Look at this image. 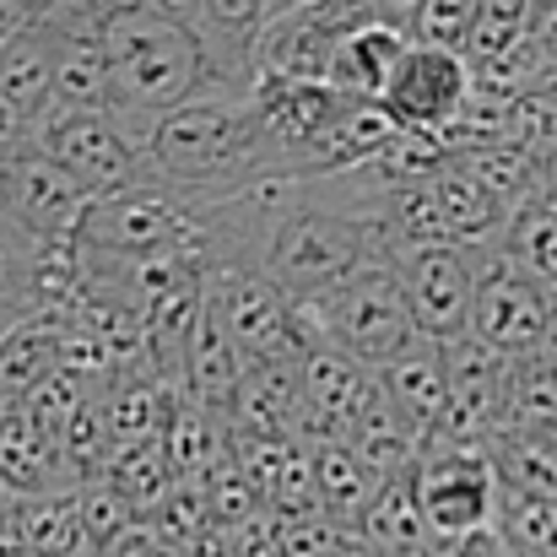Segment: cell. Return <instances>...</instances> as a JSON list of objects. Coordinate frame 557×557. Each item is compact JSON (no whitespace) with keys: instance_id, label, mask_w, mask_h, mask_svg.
I'll return each instance as SVG.
<instances>
[{"instance_id":"obj_23","label":"cell","mask_w":557,"mask_h":557,"mask_svg":"<svg viewBox=\"0 0 557 557\" xmlns=\"http://www.w3.org/2000/svg\"><path fill=\"white\" fill-rule=\"evenodd\" d=\"M54 44H60V27H49V22H27V27H16V33L0 44V92H5L16 109H27L33 120L49 109Z\"/></svg>"},{"instance_id":"obj_38","label":"cell","mask_w":557,"mask_h":557,"mask_svg":"<svg viewBox=\"0 0 557 557\" xmlns=\"http://www.w3.org/2000/svg\"><path fill=\"white\" fill-rule=\"evenodd\" d=\"M379 557H433V553H428V542H422V547H400V553H379Z\"/></svg>"},{"instance_id":"obj_17","label":"cell","mask_w":557,"mask_h":557,"mask_svg":"<svg viewBox=\"0 0 557 557\" xmlns=\"http://www.w3.org/2000/svg\"><path fill=\"white\" fill-rule=\"evenodd\" d=\"M244 358L238 347L222 336V325L206 314V304L195 298V314H189V331H185V347H180V395L206 406V411H227L238 379H244Z\"/></svg>"},{"instance_id":"obj_35","label":"cell","mask_w":557,"mask_h":557,"mask_svg":"<svg viewBox=\"0 0 557 557\" xmlns=\"http://www.w3.org/2000/svg\"><path fill=\"white\" fill-rule=\"evenodd\" d=\"M373 16H384V22H395V27H411V16H417V5L422 0H369Z\"/></svg>"},{"instance_id":"obj_31","label":"cell","mask_w":557,"mask_h":557,"mask_svg":"<svg viewBox=\"0 0 557 557\" xmlns=\"http://www.w3.org/2000/svg\"><path fill=\"white\" fill-rule=\"evenodd\" d=\"M428 553L433 557H515L493 520L476 525V531H460V536H449V542H428Z\"/></svg>"},{"instance_id":"obj_33","label":"cell","mask_w":557,"mask_h":557,"mask_svg":"<svg viewBox=\"0 0 557 557\" xmlns=\"http://www.w3.org/2000/svg\"><path fill=\"white\" fill-rule=\"evenodd\" d=\"M0 557H33L27 542H22V531H16V504L0 509Z\"/></svg>"},{"instance_id":"obj_3","label":"cell","mask_w":557,"mask_h":557,"mask_svg":"<svg viewBox=\"0 0 557 557\" xmlns=\"http://www.w3.org/2000/svg\"><path fill=\"white\" fill-rule=\"evenodd\" d=\"M200 304L222 325V336L238 347L244 363H293L320 342L304 304H293L255 260L211 265L200 276Z\"/></svg>"},{"instance_id":"obj_14","label":"cell","mask_w":557,"mask_h":557,"mask_svg":"<svg viewBox=\"0 0 557 557\" xmlns=\"http://www.w3.org/2000/svg\"><path fill=\"white\" fill-rule=\"evenodd\" d=\"M379 373V389L389 400V411L400 417V428L422 444L438 417H444V395H449V379H444V342L433 336H411L400 342L384 363H373Z\"/></svg>"},{"instance_id":"obj_34","label":"cell","mask_w":557,"mask_h":557,"mask_svg":"<svg viewBox=\"0 0 557 557\" xmlns=\"http://www.w3.org/2000/svg\"><path fill=\"white\" fill-rule=\"evenodd\" d=\"M27 16H33V0H0V44H5L16 27H27Z\"/></svg>"},{"instance_id":"obj_25","label":"cell","mask_w":557,"mask_h":557,"mask_svg":"<svg viewBox=\"0 0 557 557\" xmlns=\"http://www.w3.org/2000/svg\"><path fill=\"white\" fill-rule=\"evenodd\" d=\"M16 531L33 557H98L87 547L82 515H76V493L54 487V493H22L16 498Z\"/></svg>"},{"instance_id":"obj_5","label":"cell","mask_w":557,"mask_h":557,"mask_svg":"<svg viewBox=\"0 0 557 557\" xmlns=\"http://www.w3.org/2000/svg\"><path fill=\"white\" fill-rule=\"evenodd\" d=\"M498 471L487 444H428L411 460V493L422 515L428 542H449L460 531H476L498 509Z\"/></svg>"},{"instance_id":"obj_21","label":"cell","mask_w":557,"mask_h":557,"mask_svg":"<svg viewBox=\"0 0 557 557\" xmlns=\"http://www.w3.org/2000/svg\"><path fill=\"white\" fill-rule=\"evenodd\" d=\"M352 536L369 557L379 553H400V547H422V515H417V493H411V466L379 476L369 493V504L352 520Z\"/></svg>"},{"instance_id":"obj_22","label":"cell","mask_w":557,"mask_h":557,"mask_svg":"<svg viewBox=\"0 0 557 557\" xmlns=\"http://www.w3.org/2000/svg\"><path fill=\"white\" fill-rule=\"evenodd\" d=\"M304 449H309V487H314V509H325L331 520L352 525V520H358V509L369 504V493H373V482H379V476L363 466V455H358L342 433L314 438V444H304Z\"/></svg>"},{"instance_id":"obj_28","label":"cell","mask_w":557,"mask_h":557,"mask_svg":"<svg viewBox=\"0 0 557 557\" xmlns=\"http://www.w3.org/2000/svg\"><path fill=\"white\" fill-rule=\"evenodd\" d=\"M482 185L493 189L509 211L525 200V195H536L542 185V152H531V147H520V141H482V147H466V152H455Z\"/></svg>"},{"instance_id":"obj_36","label":"cell","mask_w":557,"mask_h":557,"mask_svg":"<svg viewBox=\"0 0 557 557\" xmlns=\"http://www.w3.org/2000/svg\"><path fill=\"white\" fill-rule=\"evenodd\" d=\"M547 369H557V304L547 309V325H542V336H536V347H531Z\"/></svg>"},{"instance_id":"obj_7","label":"cell","mask_w":557,"mask_h":557,"mask_svg":"<svg viewBox=\"0 0 557 557\" xmlns=\"http://www.w3.org/2000/svg\"><path fill=\"white\" fill-rule=\"evenodd\" d=\"M471 92H476V82H471V65H466L460 49L411 38L373 98H379V109H384L400 131H428V136H438V131L471 103Z\"/></svg>"},{"instance_id":"obj_4","label":"cell","mask_w":557,"mask_h":557,"mask_svg":"<svg viewBox=\"0 0 557 557\" xmlns=\"http://www.w3.org/2000/svg\"><path fill=\"white\" fill-rule=\"evenodd\" d=\"M309 325L320 342L352 352L358 363H384L400 342H411V314H406V298H400V282H395V265L389 260H369L363 271H352L347 282H336L331 293L309 298L304 304Z\"/></svg>"},{"instance_id":"obj_13","label":"cell","mask_w":557,"mask_h":557,"mask_svg":"<svg viewBox=\"0 0 557 557\" xmlns=\"http://www.w3.org/2000/svg\"><path fill=\"white\" fill-rule=\"evenodd\" d=\"M33 147L65 163L87 189L125 185L141 174V147L109 109H44L33 125Z\"/></svg>"},{"instance_id":"obj_30","label":"cell","mask_w":557,"mask_h":557,"mask_svg":"<svg viewBox=\"0 0 557 557\" xmlns=\"http://www.w3.org/2000/svg\"><path fill=\"white\" fill-rule=\"evenodd\" d=\"M471 22H476V0H422L406 33H411V38H422V44L460 49V44H466V33H471Z\"/></svg>"},{"instance_id":"obj_16","label":"cell","mask_w":557,"mask_h":557,"mask_svg":"<svg viewBox=\"0 0 557 557\" xmlns=\"http://www.w3.org/2000/svg\"><path fill=\"white\" fill-rule=\"evenodd\" d=\"M65 325H71L65 314H44V309H22L0 325V406H22L60 369Z\"/></svg>"},{"instance_id":"obj_29","label":"cell","mask_w":557,"mask_h":557,"mask_svg":"<svg viewBox=\"0 0 557 557\" xmlns=\"http://www.w3.org/2000/svg\"><path fill=\"white\" fill-rule=\"evenodd\" d=\"M509 422H553L557 428V369L536 352L509 358Z\"/></svg>"},{"instance_id":"obj_26","label":"cell","mask_w":557,"mask_h":557,"mask_svg":"<svg viewBox=\"0 0 557 557\" xmlns=\"http://www.w3.org/2000/svg\"><path fill=\"white\" fill-rule=\"evenodd\" d=\"M498 244H504V255H509L531 282H542L557 298V200L525 195V200L504 216Z\"/></svg>"},{"instance_id":"obj_40","label":"cell","mask_w":557,"mask_h":557,"mask_svg":"<svg viewBox=\"0 0 557 557\" xmlns=\"http://www.w3.org/2000/svg\"><path fill=\"white\" fill-rule=\"evenodd\" d=\"M282 5H304V0H271V11H282Z\"/></svg>"},{"instance_id":"obj_39","label":"cell","mask_w":557,"mask_h":557,"mask_svg":"<svg viewBox=\"0 0 557 557\" xmlns=\"http://www.w3.org/2000/svg\"><path fill=\"white\" fill-rule=\"evenodd\" d=\"M331 557H369L363 547H342V553H331Z\"/></svg>"},{"instance_id":"obj_12","label":"cell","mask_w":557,"mask_h":557,"mask_svg":"<svg viewBox=\"0 0 557 557\" xmlns=\"http://www.w3.org/2000/svg\"><path fill=\"white\" fill-rule=\"evenodd\" d=\"M352 103V92H336L331 82H304V76H255L249 82V109L271 141L276 169L304 174L309 158L320 152V141L331 136V125L342 120V109Z\"/></svg>"},{"instance_id":"obj_18","label":"cell","mask_w":557,"mask_h":557,"mask_svg":"<svg viewBox=\"0 0 557 557\" xmlns=\"http://www.w3.org/2000/svg\"><path fill=\"white\" fill-rule=\"evenodd\" d=\"M49 109H109V49H103V16L98 11L60 27Z\"/></svg>"},{"instance_id":"obj_15","label":"cell","mask_w":557,"mask_h":557,"mask_svg":"<svg viewBox=\"0 0 557 557\" xmlns=\"http://www.w3.org/2000/svg\"><path fill=\"white\" fill-rule=\"evenodd\" d=\"M271 16V0H195L189 27L211 60L216 92H249L255 82V38Z\"/></svg>"},{"instance_id":"obj_10","label":"cell","mask_w":557,"mask_h":557,"mask_svg":"<svg viewBox=\"0 0 557 557\" xmlns=\"http://www.w3.org/2000/svg\"><path fill=\"white\" fill-rule=\"evenodd\" d=\"M92 189L82 185L65 163H54L44 147H22L0 163V216L27 244H65L87 211Z\"/></svg>"},{"instance_id":"obj_19","label":"cell","mask_w":557,"mask_h":557,"mask_svg":"<svg viewBox=\"0 0 557 557\" xmlns=\"http://www.w3.org/2000/svg\"><path fill=\"white\" fill-rule=\"evenodd\" d=\"M428 195H433V211H438V222H444V238H449V244H487V238H498V233H504L509 206L482 185V180L455 158V152L428 174Z\"/></svg>"},{"instance_id":"obj_37","label":"cell","mask_w":557,"mask_h":557,"mask_svg":"<svg viewBox=\"0 0 557 557\" xmlns=\"http://www.w3.org/2000/svg\"><path fill=\"white\" fill-rule=\"evenodd\" d=\"M147 11H163V16H180V22H189V11H195V0H141Z\"/></svg>"},{"instance_id":"obj_11","label":"cell","mask_w":557,"mask_h":557,"mask_svg":"<svg viewBox=\"0 0 557 557\" xmlns=\"http://www.w3.org/2000/svg\"><path fill=\"white\" fill-rule=\"evenodd\" d=\"M369 16H373L369 0H304V5L271 11L260 38H255V76L325 82L331 49L342 44V33H352Z\"/></svg>"},{"instance_id":"obj_20","label":"cell","mask_w":557,"mask_h":557,"mask_svg":"<svg viewBox=\"0 0 557 557\" xmlns=\"http://www.w3.org/2000/svg\"><path fill=\"white\" fill-rule=\"evenodd\" d=\"M406 44H411L406 27H395V22H384V16H369V22H358L352 33H342V44L331 49L325 82H331L336 92L373 98V92L384 87V76H389V65L400 60Z\"/></svg>"},{"instance_id":"obj_24","label":"cell","mask_w":557,"mask_h":557,"mask_svg":"<svg viewBox=\"0 0 557 557\" xmlns=\"http://www.w3.org/2000/svg\"><path fill=\"white\" fill-rule=\"evenodd\" d=\"M493 471L504 487L557 493V428L553 422H504L487 438Z\"/></svg>"},{"instance_id":"obj_32","label":"cell","mask_w":557,"mask_h":557,"mask_svg":"<svg viewBox=\"0 0 557 557\" xmlns=\"http://www.w3.org/2000/svg\"><path fill=\"white\" fill-rule=\"evenodd\" d=\"M33 125H38V120H33L27 109H16V103L0 92V163L16 158L22 147H33Z\"/></svg>"},{"instance_id":"obj_6","label":"cell","mask_w":557,"mask_h":557,"mask_svg":"<svg viewBox=\"0 0 557 557\" xmlns=\"http://www.w3.org/2000/svg\"><path fill=\"white\" fill-rule=\"evenodd\" d=\"M471 265H476V293H471V336L487 342L493 352L515 358V352H531L542 325H547V309L557 298L531 282L498 238L487 244H471Z\"/></svg>"},{"instance_id":"obj_41","label":"cell","mask_w":557,"mask_h":557,"mask_svg":"<svg viewBox=\"0 0 557 557\" xmlns=\"http://www.w3.org/2000/svg\"><path fill=\"white\" fill-rule=\"evenodd\" d=\"M547 5H557V0H531V11H547Z\"/></svg>"},{"instance_id":"obj_27","label":"cell","mask_w":557,"mask_h":557,"mask_svg":"<svg viewBox=\"0 0 557 557\" xmlns=\"http://www.w3.org/2000/svg\"><path fill=\"white\" fill-rule=\"evenodd\" d=\"M498 536L515 557H557V493H525V487H498L493 509Z\"/></svg>"},{"instance_id":"obj_8","label":"cell","mask_w":557,"mask_h":557,"mask_svg":"<svg viewBox=\"0 0 557 557\" xmlns=\"http://www.w3.org/2000/svg\"><path fill=\"white\" fill-rule=\"evenodd\" d=\"M444 379H449L444 417L417 449H428V444H487L509 422V358L466 331V336L444 342Z\"/></svg>"},{"instance_id":"obj_2","label":"cell","mask_w":557,"mask_h":557,"mask_svg":"<svg viewBox=\"0 0 557 557\" xmlns=\"http://www.w3.org/2000/svg\"><path fill=\"white\" fill-rule=\"evenodd\" d=\"M103 49H109V114L136 136V147L169 109L216 87L195 27L180 16L147 5L114 11L103 16Z\"/></svg>"},{"instance_id":"obj_1","label":"cell","mask_w":557,"mask_h":557,"mask_svg":"<svg viewBox=\"0 0 557 557\" xmlns=\"http://www.w3.org/2000/svg\"><path fill=\"white\" fill-rule=\"evenodd\" d=\"M265 169H276V158L249 92H195L141 136V174L195 200H227Z\"/></svg>"},{"instance_id":"obj_9","label":"cell","mask_w":557,"mask_h":557,"mask_svg":"<svg viewBox=\"0 0 557 557\" xmlns=\"http://www.w3.org/2000/svg\"><path fill=\"white\" fill-rule=\"evenodd\" d=\"M411 331L433 342H455L471 331V293H476V265L471 244H417L389 255Z\"/></svg>"}]
</instances>
